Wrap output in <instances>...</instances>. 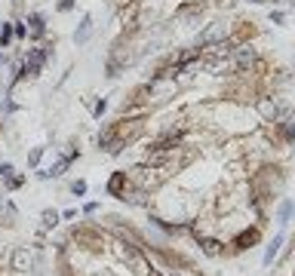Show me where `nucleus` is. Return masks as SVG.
Wrapping results in <instances>:
<instances>
[{
  "instance_id": "423d86ee",
  "label": "nucleus",
  "mask_w": 295,
  "mask_h": 276,
  "mask_svg": "<svg viewBox=\"0 0 295 276\" xmlns=\"http://www.w3.org/2000/svg\"><path fill=\"white\" fill-rule=\"evenodd\" d=\"M123 184H126V172H117L114 178L108 181V193H120V190H123Z\"/></svg>"
},
{
  "instance_id": "9b49d317",
  "label": "nucleus",
  "mask_w": 295,
  "mask_h": 276,
  "mask_svg": "<svg viewBox=\"0 0 295 276\" xmlns=\"http://www.w3.org/2000/svg\"><path fill=\"white\" fill-rule=\"evenodd\" d=\"M203 249H206V255H218V243H215V240H206Z\"/></svg>"
},
{
  "instance_id": "7ed1b4c3",
  "label": "nucleus",
  "mask_w": 295,
  "mask_h": 276,
  "mask_svg": "<svg viewBox=\"0 0 295 276\" xmlns=\"http://www.w3.org/2000/svg\"><path fill=\"white\" fill-rule=\"evenodd\" d=\"M28 25H31V34H34V37H43V34H46V25H43V16H40V13H31V16H28Z\"/></svg>"
},
{
  "instance_id": "1a4fd4ad",
  "label": "nucleus",
  "mask_w": 295,
  "mask_h": 276,
  "mask_svg": "<svg viewBox=\"0 0 295 276\" xmlns=\"http://www.w3.org/2000/svg\"><path fill=\"white\" fill-rule=\"evenodd\" d=\"M10 37H13V28H10V25H4V31H0V49H7Z\"/></svg>"
},
{
  "instance_id": "0eeeda50",
  "label": "nucleus",
  "mask_w": 295,
  "mask_h": 276,
  "mask_svg": "<svg viewBox=\"0 0 295 276\" xmlns=\"http://www.w3.org/2000/svg\"><path fill=\"white\" fill-rule=\"evenodd\" d=\"M237 65H240V68L255 65V52H252V49H240V52H237Z\"/></svg>"
},
{
  "instance_id": "2eb2a0df",
  "label": "nucleus",
  "mask_w": 295,
  "mask_h": 276,
  "mask_svg": "<svg viewBox=\"0 0 295 276\" xmlns=\"http://www.w3.org/2000/svg\"><path fill=\"white\" fill-rule=\"evenodd\" d=\"M252 4H265V0H252Z\"/></svg>"
},
{
  "instance_id": "f03ea898",
  "label": "nucleus",
  "mask_w": 295,
  "mask_h": 276,
  "mask_svg": "<svg viewBox=\"0 0 295 276\" xmlns=\"http://www.w3.org/2000/svg\"><path fill=\"white\" fill-rule=\"evenodd\" d=\"M252 243H258V230H255V227H252V230H243L237 240H234L237 249H252Z\"/></svg>"
},
{
  "instance_id": "f8f14e48",
  "label": "nucleus",
  "mask_w": 295,
  "mask_h": 276,
  "mask_svg": "<svg viewBox=\"0 0 295 276\" xmlns=\"http://www.w3.org/2000/svg\"><path fill=\"white\" fill-rule=\"evenodd\" d=\"M283 138H286V141H292V138H295V126H292V123H286V126H283Z\"/></svg>"
},
{
  "instance_id": "20e7f679",
  "label": "nucleus",
  "mask_w": 295,
  "mask_h": 276,
  "mask_svg": "<svg viewBox=\"0 0 295 276\" xmlns=\"http://www.w3.org/2000/svg\"><path fill=\"white\" fill-rule=\"evenodd\" d=\"M280 246H283V233H277V236H274V243L268 246V252H265V267H271V264H274V258H277Z\"/></svg>"
},
{
  "instance_id": "4468645a",
  "label": "nucleus",
  "mask_w": 295,
  "mask_h": 276,
  "mask_svg": "<svg viewBox=\"0 0 295 276\" xmlns=\"http://www.w3.org/2000/svg\"><path fill=\"white\" fill-rule=\"evenodd\" d=\"M71 7H74V0H62V4H59V10H62V13H68Z\"/></svg>"
},
{
  "instance_id": "ddd939ff",
  "label": "nucleus",
  "mask_w": 295,
  "mask_h": 276,
  "mask_svg": "<svg viewBox=\"0 0 295 276\" xmlns=\"http://www.w3.org/2000/svg\"><path fill=\"white\" fill-rule=\"evenodd\" d=\"M74 193H77V196H83L86 193V181H74V187H71Z\"/></svg>"
},
{
  "instance_id": "6e6552de",
  "label": "nucleus",
  "mask_w": 295,
  "mask_h": 276,
  "mask_svg": "<svg viewBox=\"0 0 295 276\" xmlns=\"http://www.w3.org/2000/svg\"><path fill=\"white\" fill-rule=\"evenodd\" d=\"M89 28H92V19H89V16H83V22H80V31H77V43H83L86 37H89Z\"/></svg>"
},
{
  "instance_id": "9d476101",
  "label": "nucleus",
  "mask_w": 295,
  "mask_h": 276,
  "mask_svg": "<svg viewBox=\"0 0 295 276\" xmlns=\"http://www.w3.org/2000/svg\"><path fill=\"white\" fill-rule=\"evenodd\" d=\"M56 221H59V212H56V209H50V212H43V224H46V227H53Z\"/></svg>"
},
{
  "instance_id": "f257e3e1",
  "label": "nucleus",
  "mask_w": 295,
  "mask_h": 276,
  "mask_svg": "<svg viewBox=\"0 0 295 276\" xmlns=\"http://www.w3.org/2000/svg\"><path fill=\"white\" fill-rule=\"evenodd\" d=\"M46 59H50V49H31L28 59H25V65H22V74H19V77H37Z\"/></svg>"
},
{
  "instance_id": "39448f33",
  "label": "nucleus",
  "mask_w": 295,
  "mask_h": 276,
  "mask_svg": "<svg viewBox=\"0 0 295 276\" xmlns=\"http://www.w3.org/2000/svg\"><path fill=\"white\" fill-rule=\"evenodd\" d=\"M292 212H295V206H292V203L286 200V203L280 206V212H277V221H280V227H286V224L292 221Z\"/></svg>"
}]
</instances>
